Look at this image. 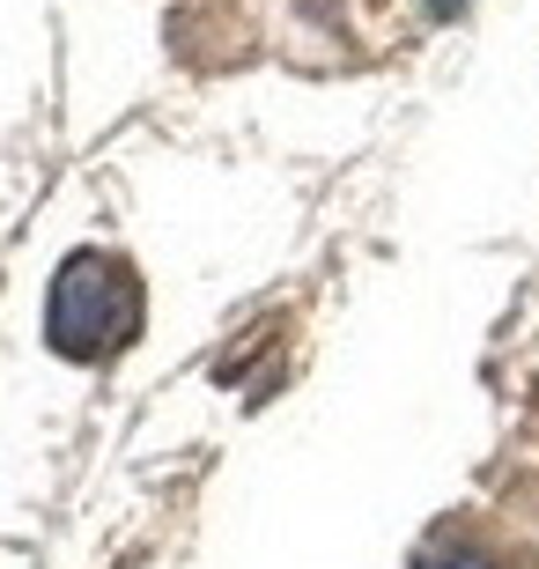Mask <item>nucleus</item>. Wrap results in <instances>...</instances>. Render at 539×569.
I'll return each instance as SVG.
<instances>
[{
	"instance_id": "f257e3e1",
	"label": "nucleus",
	"mask_w": 539,
	"mask_h": 569,
	"mask_svg": "<svg viewBox=\"0 0 539 569\" xmlns=\"http://www.w3.org/2000/svg\"><path fill=\"white\" fill-rule=\"evenodd\" d=\"M52 318H44V340L60 348L67 362H104L119 348H133L141 333V281L133 267L111 252H74L52 274Z\"/></svg>"
},
{
	"instance_id": "f03ea898",
	"label": "nucleus",
	"mask_w": 539,
	"mask_h": 569,
	"mask_svg": "<svg viewBox=\"0 0 539 569\" xmlns=\"http://www.w3.org/2000/svg\"><path fill=\"white\" fill-rule=\"evenodd\" d=\"M421 569H496V555L488 548H429Z\"/></svg>"
}]
</instances>
